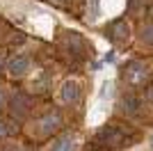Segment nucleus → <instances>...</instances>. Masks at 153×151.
Listing matches in <instances>:
<instances>
[{
    "label": "nucleus",
    "instance_id": "1",
    "mask_svg": "<svg viewBox=\"0 0 153 151\" xmlns=\"http://www.w3.org/2000/svg\"><path fill=\"white\" fill-rule=\"evenodd\" d=\"M135 135L130 128H123V126H117V124H108V126H101L94 135V142H98L101 147H105L108 151H114V149H121L126 144H133L130 140H135Z\"/></svg>",
    "mask_w": 153,
    "mask_h": 151
},
{
    "label": "nucleus",
    "instance_id": "2",
    "mask_svg": "<svg viewBox=\"0 0 153 151\" xmlns=\"http://www.w3.org/2000/svg\"><path fill=\"white\" fill-rule=\"evenodd\" d=\"M146 78H149V67L144 62L133 60V62H128L126 67H123V80H126L130 87H140V85H144Z\"/></svg>",
    "mask_w": 153,
    "mask_h": 151
},
{
    "label": "nucleus",
    "instance_id": "3",
    "mask_svg": "<svg viewBox=\"0 0 153 151\" xmlns=\"http://www.w3.org/2000/svg\"><path fill=\"white\" fill-rule=\"evenodd\" d=\"M32 110V99L30 94H25V92H14L12 99H9V112H12V117L16 121H23L30 114Z\"/></svg>",
    "mask_w": 153,
    "mask_h": 151
},
{
    "label": "nucleus",
    "instance_id": "4",
    "mask_svg": "<svg viewBox=\"0 0 153 151\" xmlns=\"http://www.w3.org/2000/svg\"><path fill=\"white\" fill-rule=\"evenodd\" d=\"M64 119H62V112L59 110H46L41 117H39V133L44 138H51L62 128Z\"/></svg>",
    "mask_w": 153,
    "mask_h": 151
},
{
    "label": "nucleus",
    "instance_id": "5",
    "mask_svg": "<svg viewBox=\"0 0 153 151\" xmlns=\"http://www.w3.org/2000/svg\"><path fill=\"white\" fill-rule=\"evenodd\" d=\"M128 34H130V30H128L126 19H117V21H112V23L105 28V37H108L110 41H114V44L128 41Z\"/></svg>",
    "mask_w": 153,
    "mask_h": 151
},
{
    "label": "nucleus",
    "instance_id": "6",
    "mask_svg": "<svg viewBox=\"0 0 153 151\" xmlns=\"http://www.w3.org/2000/svg\"><path fill=\"white\" fill-rule=\"evenodd\" d=\"M119 108H121V112L126 117H137L142 112V99L137 94H126L119 103Z\"/></svg>",
    "mask_w": 153,
    "mask_h": 151
},
{
    "label": "nucleus",
    "instance_id": "7",
    "mask_svg": "<svg viewBox=\"0 0 153 151\" xmlns=\"http://www.w3.org/2000/svg\"><path fill=\"white\" fill-rule=\"evenodd\" d=\"M27 69H30V57H25V55H16V57H12V60L7 62V71L12 76H16V78L25 76Z\"/></svg>",
    "mask_w": 153,
    "mask_h": 151
},
{
    "label": "nucleus",
    "instance_id": "8",
    "mask_svg": "<svg viewBox=\"0 0 153 151\" xmlns=\"http://www.w3.org/2000/svg\"><path fill=\"white\" fill-rule=\"evenodd\" d=\"M80 96H82V92H80V85H78L76 80H66L62 85V101L64 103H78L80 101Z\"/></svg>",
    "mask_w": 153,
    "mask_h": 151
},
{
    "label": "nucleus",
    "instance_id": "9",
    "mask_svg": "<svg viewBox=\"0 0 153 151\" xmlns=\"http://www.w3.org/2000/svg\"><path fill=\"white\" fill-rule=\"evenodd\" d=\"M51 151H78V138L73 133H64V135H59V138L53 142Z\"/></svg>",
    "mask_w": 153,
    "mask_h": 151
},
{
    "label": "nucleus",
    "instance_id": "10",
    "mask_svg": "<svg viewBox=\"0 0 153 151\" xmlns=\"http://www.w3.org/2000/svg\"><path fill=\"white\" fill-rule=\"evenodd\" d=\"M140 39H142V44L153 46V21L151 23H144L140 28Z\"/></svg>",
    "mask_w": 153,
    "mask_h": 151
},
{
    "label": "nucleus",
    "instance_id": "11",
    "mask_svg": "<svg viewBox=\"0 0 153 151\" xmlns=\"http://www.w3.org/2000/svg\"><path fill=\"white\" fill-rule=\"evenodd\" d=\"M128 9L133 14L142 12V9H144V0H128Z\"/></svg>",
    "mask_w": 153,
    "mask_h": 151
},
{
    "label": "nucleus",
    "instance_id": "12",
    "mask_svg": "<svg viewBox=\"0 0 153 151\" xmlns=\"http://www.w3.org/2000/svg\"><path fill=\"white\" fill-rule=\"evenodd\" d=\"M9 133H12V128L7 126V121H2V119H0V140H5L7 135H9Z\"/></svg>",
    "mask_w": 153,
    "mask_h": 151
},
{
    "label": "nucleus",
    "instance_id": "13",
    "mask_svg": "<svg viewBox=\"0 0 153 151\" xmlns=\"http://www.w3.org/2000/svg\"><path fill=\"white\" fill-rule=\"evenodd\" d=\"M144 101H146L149 105H153V85L146 87V92H144Z\"/></svg>",
    "mask_w": 153,
    "mask_h": 151
},
{
    "label": "nucleus",
    "instance_id": "14",
    "mask_svg": "<svg viewBox=\"0 0 153 151\" xmlns=\"http://www.w3.org/2000/svg\"><path fill=\"white\" fill-rule=\"evenodd\" d=\"M98 16V0H91V9H89V19Z\"/></svg>",
    "mask_w": 153,
    "mask_h": 151
},
{
    "label": "nucleus",
    "instance_id": "15",
    "mask_svg": "<svg viewBox=\"0 0 153 151\" xmlns=\"http://www.w3.org/2000/svg\"><path fill=\"white\" fill-rule=\"evenodd\" d=\"M0 151H21L16 144H0Z\"/></svg>",
    "mask_w": 153,
    "mask_h": 151
},
{
    "label": "nucleus",
    "instance_id": "16",
    "mask_svg": "<svg viewBox=\"0 0 153 151\" xmlns=\"http://www.w3.org/2000/svg\"><path fill=\"white\" fill-rule=\"evenodd\" d=\"M5 105V94H2V89H0V108Z\"/></svg>",
    "mask_w": 153,
    "mask_h": 151
},
{
    "label": "nucleus",
    "instance_id": "17",
    "mask_svg": "<svg viewBox=\"0 0 153 151\" xmlns=\"http://www.w3.org/2000/svg\"><path fill=\"white\" fill-rule=\"evenodd\" d=\"M25 151H37V149H32V147H27V149H25Z\"/></svg>",
    "mask_w": 153,
    "mask_h": 151
},
{
    "label": "nucleus",
    "instance_id": "18",
    "mask_svg": "<svg viewBox=\"0 0 153 151\" xmlns=\"http://www.w3.org/2000/svg\"><path fill=\"white\" fill-rule=\"evenodd\" d=\"M151 149H153V135H151Z\"/></svg>",
    "mask_w": 153,
    "mask_h": 151
}]
</instances>
